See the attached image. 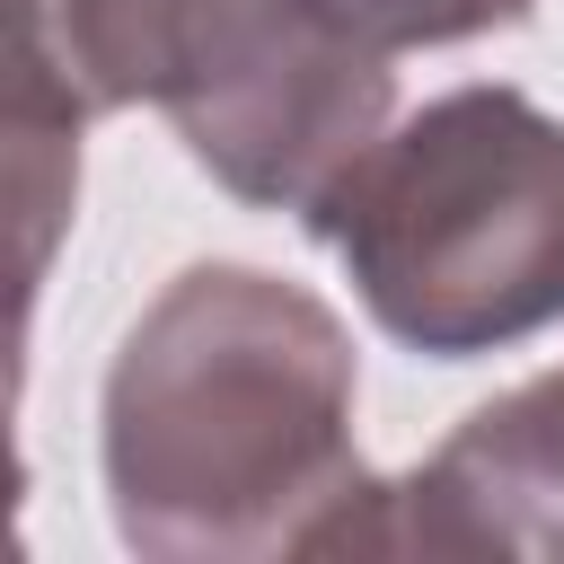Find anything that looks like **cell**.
I'll return each instance as SVG.
<instances>
[{
  "mask_svg": "<svg viewBox=\"0 0 564 564\" xmlns=\"http://www.w3.org/2000/svg\"><path fill=\"white\" fill-rule=\"evenodd\" d=\"M352 388V335L317 291L264 264L176 273L106 370L97 449L123 546L167 564L317 555L370 485Z\"/></svg>",
  "mask_w": 564,
  "mask_h": 564,
  "instance_id": "6da1fadb",
  "label": "cell"
},
{
  "mask_svg": "<svg viewBox=\"0 0 564 564\" xmlns=\"http://www.w3.org/2000/svg\"><path fill=\"white\" fill-rule=\"evenodd\" d=\"M300 220L405 352L467 361L564 317V123L502 79L379 123Z\"/></svg>",
  "mask_w": 564,
  "mask_h": 564,
  "instance_id": "7a4b0ae2",
  "label": "cell"
},
{
  "mask_svg": "<svg viewBox=\"0 0 564 564\" xmlns=\"http://www.w3.org/2000/svg\"><path fill=\"white\" fill-rule=\"evenodd\" d=\"M9 53L79 115L159 106L185 159L264 212H308L388 123V53L308 0H9Z\"/></svg>",
  "mask_w": 564,
  "mask_h": 564,
  "instance_id": "3957f363",
  "label": "cell"
},
{
  "mask_svg": "<svg viewBox=\"0 0 564 564\" xmlns=\"http://www.w3.org/2000/svg\"><path fill=\"white\" fill-rule=\"evenodd\" d=\"M308 9L361 53H414V44H467V35L520 26L538 0H308Z\"/></svg>",
  "mask_w": 564,
  "mask_h": 564,
  "instance_id": "277c9868",
  "label": "cell"
}]
</instances>
